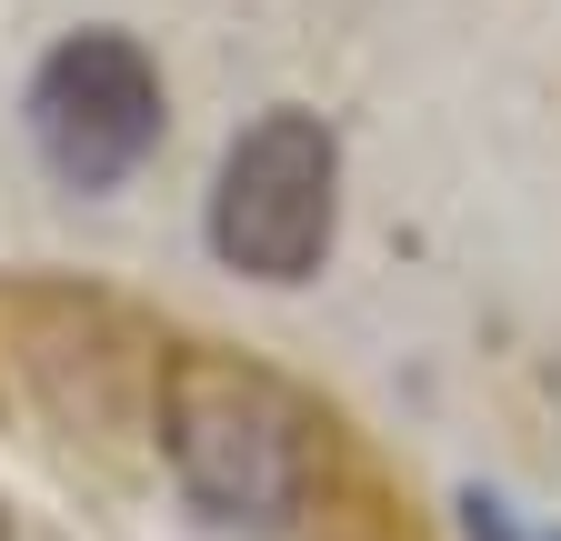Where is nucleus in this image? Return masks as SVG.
<instances>
[{
  "mask_svg": "<svg viewBox=\"0 0 561 541\" xmlns=\"http://www.w3.org/2000/svg\"><path fill=\"white\" fill-rule=\"evenodd\" d=\"M161 451L221 531H301L321 511V412L251 352L191 342L161 361Z\"/></svg>",
  "mask_w": 561,
  "mask_h": 541,
  "instance_id": "f257e3e1",
  "label": "nucleus"
},
{
  "mask_svg": "<svg viewBox=\"0 0 561 541\" xmlns=\"http://www.w3.org/2000/svg\"><path fill=\"white\" fill-rule=\"evenodd\" d=\"M331 231H341V141H331V120L321 111H261L221 151V181H210V251L241 281L291 291L331 261Z\"/></svg>",
  "mask_w": 561,
  "mask_h": 541,
  "instance_id": "f03ea898",
  "label": "nucleus"
},
{
  "mask_svg": "<svg viewBox=\"0 0 561 541\" xmlns=\"http://www.w3.org/2000/svg\"><path fill=\"white\" fill-rule=\"evenodd\" d=\"M31 151L60 191H121L161 151V71L130 31H70L31 71Z\"/></svg>",
  "mask_w": 561,
  "mask_h": 541,
  "instance_id": "7ed1b4c3",
  "label": "nucleus"
}]
</instances>
